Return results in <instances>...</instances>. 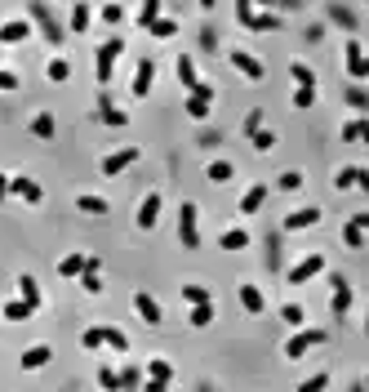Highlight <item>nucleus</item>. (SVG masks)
<instances>
[{"label":"nucleus","mask_w":369,"mask_h":392,"mask_svg":"<svg viewBox=\"0 0 369 392\" xmlns=\"http://www.w3.org/2000/svg\"><path fill=\"white\" fill-rule=\"evenodd\" d=\"M120 54H125V36H107V41L103 45H98V54H94V76H98V85H103V90H107V85H112V76H116V58Z\"/></svg>","instance_id":"1"},{"label":"nucleus","mask_w":369,"mask_h":392,"mask_svg":"<svg viewBox=\"0 0 369 392\" xmlns=\"http://www.w3.org/2000/svg\"><path fill=\"white\" fill-rule=\"evenodd\" d=\"M27 22H36V27H41V36H45L49 45H63V41H67V27L54 18V9H49V5H41V0L27 9Z\"/></svg>","instance_id":"2"},{"label":"nucleus","mask_w":369,"mask_h":392,"mask_svg":"<svg viewBox=\"0 0 369 392\" xmlns=\"http://www.w3.org/2000/svg\"><path fill=\"white\" fill-rule=\"evenodd\" d=\"M178 241L182 250H201V210H196V201H182L178 210Z\"/></svg>","instance_id":"3"},{"label":"nucleus","mask_w":369,"mask_h":392,"mask_svg":"<svg viewBox=\"0 0 369 392\" xmlns=\"http://www.w3.org/2000/svg\"><path fill=\"white\" fill-rule=\"evenodd\" d=\"M236 22L245 31H280V14H267V9H254V5H236Z\"/></svg>","instance_id":"4"},{"label":"nucleus","mask_w":369,"mask_h":392,"mask_svg":"<svg viewBox=\"0 0 369 392\" xmlns=\"http://www.w3.org/2000/svg\"><path fill=\"white\" fill-rule=\"evenodd\" d=\"M325 343H329L325 330H298V335L285 343V357H289V361H303L312 348H325Z\"/></svg>","instance_id":"5"},{"label":"nucleus","mask_w":369,"mask_h":392,"mask_svg":"<svg viewBox=\"0 0 369 392\" xmlns=\"http://www.w3.org/2000/svg\"><path fill=\"white\" fill-rule=\"evenodd\" d=\"M342 63H347V76H352V85H361V80L369 76V63H365L361 36H347V45H342Z\"/></svg>","instance_id":"6"},{"label":"nucleus","mask_w":369,"mask_h":392,"mask_svg":"<svg viewBox=\"0 0 369 392\" xmlns=\"http://www.w3.org/2000/svg\"><path fill=\"white\" fill-rule=\"evenodd\" d=\"M227 63H231V67H236V71H240V76H245V80H254V85H258V80H263V76H267V67H263V58H254V54H249V49H227Z\"/></svg>","instance_id":"7"},{"label":"nucleus","mask_w":369,"mask_h":392,"mask_svg":"<svg viewBox=\"0 0 369 392\" xmlns=\"http://www.w3.org/2000/svg\"><path fill=\"white\" fill-rule=\"evenodd\" d=\"M321 272H325V254H321V250H312L307 259L294 263L285 276H289V286H307V281H312V276H321Z\"/></svg>","instance_id":"8"},{"label":"nucleus","mask_w":369,"mask_h":392,"mask_svg":"<svg viewBox=\"0 0 369 392\" xmlns=\"http://www.w3.org/2000/svg\"><path fill=\"white\" fill-rule=\"evenodd\" d=\"M214 94H218L214 85H205V80H201V85H196V90L187 94V103H182V107H187V116H191V120H205V116H209V107H214Z\"/></svg>","instance_id":"9"},{"label":"nucleus","mask_w":369,"mask_h":392,"mask_svg":"<svg viewBox=\"0 0 369 392\" xmlns=\"http://www.w3.org/2000/svg\"><path fill=\"white\" fill-rule=\"evenodd\" d=\"M138 147H120V152H112V156H103V165H98V169H103V178H116V174H125V169L129 165H138Z\"/></svg>","instance_id":"10"},{"label":"nucleus","mask_w":369,"mask_h":392,"mask_svg":"<svg viewBox=\"0 0 369 392\" xmlns=\"http://www.w3.org/2000/svg\"><path fill=\"white\" fill-rule=\"evenodd\" d=\"M9 196H18L22 205H41L45 201V188L36 178H27V174H14V178H9Z\"/></svg>","instance_id":"11"},{"label":"nucleus","mask_w":369,"mask_h":392,"mask_svg":"<svg viewBox=\"0 0 369 392\" xmlns=\"http://www.w3.org/2000/svg\"><path fill=\"white\" fill-rule=\"evenodd\" d=\"M321 223V210L316 205H303V210H289L280 218V232H303V227H316Z\"/></svg>","instance_id":"12"},{"label":"nucleus","mask_w":369,"mask_h":392,"mask_svg":"<svg viewBox=\"0 0 369 392\" xmlns=\"http://www.w3.org/2000/svg\"><path fill=\"white\" fill-rule=\"evenodd\" d=\"M365 227H369V214L365 210L352 214L347 223H342V245H347V250H365Z\"/></svg>","instance_id":"13"},{"label":"nucleus","mask_w":369,"mask_h":392,"mask_svg":"<svg viewBox=\"0 0 369 392\" xmlns=\"http://www.w3.org/2000/svg\"><path fill=\"white\" fill-rule=\"evenodd\" d=\"M329 312H334V321L352 312V281L347 276H334V299H329Z\"/></svg>","instance_id":"14"},{"label":"nucleus","mask_w":369,"mask_h":392,"mask_svg":"<svg viewBox=\"0 0 369 392\" xmlns=\"http://www.w3.org/2000/svg\"><path fill=\"white\" fill-rule=\"evenodd\" d=\"M133 312H138L147 326H161V321H165L161 303H156V299H152V294H147V290H138V294H133Z\"/></svg>","instance_id":"15"},{"label":"nucleus","mask_w":369,"mask_h":392,"mask_svg":"<svg viewBox=\"0 0 369 392\" xmlns=\"http://www.w3.org/2000/svg\"><path fill=\"white\" fill-rule=\"evenodd\" d=\"M156 218H161V192H147V196H143V205H138V218H133V223H138L143 232H152V227H156Z\"/></svg>","instance_id":"16"},{"label":"nucleus","mask_w":369,"mask_h":392,"mask_svg":"<svg viewBox=\"0 0 369 392\" xmlns=\"http://www.w3.org/2000/svg\"><path fill=\"white\" fill-rule=\"evenodd\" d=\"M27 36H31L27 18H5V22H0V45H22Z\"/></svg>","instance_id":"17"},{"label":"nucleus","mask_w":369,"mask_h":392,"mask_svg":"<svg viewBox=\"0 0 369 392\" xmlns=\"http://www.w3.org/2000/svg\"><path fill=\"white\" fill-rule=\"evenodd\" d=\"M152 80H156V63H152V58H143V63H138V71H133L129 94H133V98H147V94H152Z\"/></svg>","instance_id":"18"},{"label":"nucleus","mask_w":369,"mask_h":392,"mask_svg":"<svg viewBox=\"0 0 369 392\" xmlns=\"http://www.w3.org/2000/svg\"><path fill=\"white\" fill-rule=\"evenodd\" d=\"M334 188H338V192H352V188H369V174H365L361 165H342L338 174H334Z\"/></svg>","instance_id":"19"},{"label":"nucleus","mask_w":369,"mask_h":392,"mask_svg":"<svg viewBox=\"0 0 369 392\" xmlns=\"http://www.w3.org/2000/svg\"><path fill=\"white\" fill-rule=\"evenodd\" d=\"M98 120H103V125H112V130H120V125H129V112H120L107 94H98Z\"/></svg>","instance_id":"20"},{"label":"nucleus","mask_w":369,"mask_h":392,"mask_svg":"<svg viewBox=\"0 0 369 392\" xmlns=\"http://www.w3.org/2000/svg\"><path fill=\"white\" fill-rule=\"evenodd\" d=\"M18 294H22V303H27L31 312H41V303H45V299H41V281H36L31 272H22V276H18Z\"/></svg>","instance_id":"21"},{"label":"nucleus","mask_w":369,"mask_h":392,"mask_svg":"<svg viewBox=\"0 0 369 392\" xmlns=\"http://www.w3.org/2000/svg\"><path fill=\"white\" fill-rule=\"evenodd\" d=\"M49 357H54V348H49V343H31L27 352H22V370H41V365H49Z\"/></svg>","instance_id":"22"},{"label":"nucleus","mask_w":369,"mask_h":392,"mask_svg":"<svg viewBox=\"0 0 369 392\" xmlns=\"http://www.w3.org/2000/svg\"><path fill=\"white\" fill-rule=\"evenodd\" d=\"M325 14H329V22H338V27L347 31V36H356V27H361V18H356V9H347V5H329Z\"/></svg>","instance_id":"23"},{"label":"nucleus","mask_w":369,"mask_h":392,"mask_svg":"<svg viewBox=\"0 0 369 392\" xmlns=\"http://www.w3.org/2000/svg\"><path fill=\"white\" fill-rule=\"evenodd\" d=\"M174 71H178V85L182 90H196V85H201V76H196V63H191V54H178V63H174Z\"/></svg>","instance_id":"24"},{"label":"nucleus","mask_w":369,"mask_h":392,"mask_svg":"<svg viewBox=\"0 0 369 392\" xmlns=\"http://www.w3.org/2000/svg\"><path fill=\"white\" fill-rule=\"evenodd\" d=\"M263 201H267V183H254V188L240 196V214H258V210H263Z\"/></svg>","instance_id":"25"},{"label":"nucleus","mask_w":369,"mask_h":392,"mask_svg":"<svg viewBox=\"0 0 369 392\" xmlns=\"http://www.w3.org/2000/svg\"><path fill=\"white\" fill-rule=\"evenodd\" d=\"M89 22H94V9L89 5H71V14H67V31H89Z\"/></svg>","instance_id":"26"},{"label":"nucleus","mask_w":369,"mask_h":392,"mask_svg":"<svg viewBox=\"0 0 369 392\" xmlns=\"http://www.w3.org/2000/svg\"><path fill=\"white\" fill-rule=\"evenodd\" d=\"M31 134H36V139H54V134H58V120H54V112H36L31 116Z\"/></svg>","instance_id":"27"},{"label":"nucleus","mask_w":369,"mask_h":392,"mask_svg":"<svg viewBox=\"0 0 369 392\" xmlns=\"http://www.w3.org/2000/svg\"><path fill=\"white\" fill-rule=\"evenodd\" d=\"M240 308H245V312H249V316H258V312H263V308H267V299H263V290H258V286H240Z\"/></svg>","instance_id":"28"},{"label":"nucleus","mask_w":369,"mask_h":392,"mask_svg":"<svg viewBox=\"0 0 369 392\" xmlns=\"http://www.w3.org/2000/svg\"><path fill=\"white\" fill-rule=\"evenodd\" d=\"M289 76H294V90H316V71L307 63H289Z\"/></svg>","instance_id":"29"},{"label":"nucleus","mask_w":369,"mask_h":392,"mask_svg":"<svg viewBox=\"0 0 369 392\" xmlns=\"http://www.w3.org/2000/svg\"><path fill=\"white\" fill-rule=\"evenodd\" d=\"M85 259H89V254H80V250L67 254V259H58V276H67V281L80 276V272H85Z\"/></svg>","instance_id":"30"},{"label":"nucleus","mask_w":369,"mask_h":392,"mask_svg":"<svg viewBox=\"0 0 369 392\" xmlns=\"http://www.w3.org/2000/svg\"><path fill=\"white\" fill-rule=\"evenodd\" d=\"M76 210L80 214H107V201H103V196H94V192H80L76 196Z\"/></svg>","instance_id":"31"},{"label":"nucleus","mask_w":369,"mask_h":392,"mask_svg":"<svg viewBox=\"0 0 369 392\" xmlns=\"http://www.w3.org/2000/svg\"><path fill=\"white\" fill-rule=\"evenodd\" d=\"M147 379H156V384H169V379H174V365H169L165 357H152V361H147Z\"/></svg>","instance_id":"32"},{"label":"nucleus","mask_w":369,"mask_h":392,"mask_svg":"<svg viewBox=\"0 0 369 392\" xmlns=\"http://www.w3.org/2000/svg\"><path fill=\"white\" fill-rule=\"evenodd\" d=\"M103 348H116V352H129V335L116 326H103Z\"/></svg>","instance_id":"33"},{"label":"nucleus","mask_w":369,"mask_h":392,"mask_svg":"<svg viewBox=\"0 0 369 392\" xmlns=\"http://www.w3.org/2000/svg\"><path fill=\"white\" fill-rule=\"evenodd\" d=\"M218 245H223V250H245V245H249V232H245V227H227L223 237H218Z\"/></svg>","instance_id":"34"},{"label":"nucleus","mask_w":369,"mask_h":392,"mask_svg":"<svg viewBox=\"0 0 369 392\" xmlns=\"http://www.w3.org/2000/svg\"><path fill=\"white\" fill-rule=\"evenodd\" d=\"M120 374V392H138L143 388V370L138 365H125V370H116Z\"/></svg>","instance_id":"35"},{"label":"nucleus","mask_w":369,"mask_h":392,"mask_svg":"<svg viewBox=\"0 0 369 392\" xmlns=\"http://www.w3.org/2000/svg\"><path fill=\"white\" fill-rule=\"evenodd\" d=\"M231 174H236V169H231V161H209V169H205L209 183H231Z\"/></svg>","instance_id":"36"},{"label":"nucleus","mask_w":369,"mask_h":392,"mask_svg":"<svg viewBox=\"0 0 369 392\" xmlns=\"http://www.w3.org/2000/svg\"><path fill=\"white\" fill-rule=\"evenodd\" d=\"M182 303H187V308H201V303H214V299H209L205 286H182Z\"/></svg>","instance_id":"37"},{"label":"nucleus","mask_w":369,"mask_h":392,"mask_svg":"<svg viewBox=\"0 0 369 392\" xmlns=\"http://www.w3.org/2000/svg\"><path fill=\"white\" fill-rule=\"evenodd\" d=\"M156 18H165V9H161V0H147V5L138 9V27H152Z\"/></svg>","instance_id":"38"},{"label":"nucleus","mask_w":369,"mask_h":392,"mask_svg":"<svg viewBox=\"0 0 369 392\" xmlns=\"http://www.w3.org/2000/svg\"><path fill=\"white\" fill-rule=\"evenodd\" d=\"M249 147H254V152H272V147H276V134H272V130H254V134H249Z\"/></svg>","instance_id":"39"},{"label":"nucleus","mask_w":369,"mask_h":392,"mask_svg":"<svg viewBox=\"0 0 369 392\" xmlns=\"http://www.w3.org/2000/svg\"><path fill=\"white\" fill-rule=\"evenodd\" d=\"M27 316H36V312H31L22 299H9V303H5V321H27Z\"/></svg>","instance_id":"40"},{"label":"nucleus","mask_w":369,"mask_h":392,"mask_svg":"<svg viewBox=\"0 0 369 392\" xmlns=\"http://www.w3.org/2000/svg\"><path fill=\"white\" fill-rule=\"evenodd\" d=\"M98 388H103V392H120V374L112 370V365H98Z\"/></svg>","instance_id":"41"},{"label":"nucleus","mask_w":369,"mask_h":392,"mask_svg":"<svg viewBox=\"0 0 369 392\" xmlns=\"http://www.w3.org/2000/svg\"><path fill=\"white\" fill-rule=\"evenodd\" d=\"M147 31H152L156 41H169V36H178V22H174V18H156V22H152V27H147Z\"/></svg>","instance_id":"42"},{"label":"nucleus","mask_w":369,"mask_h":392,"mask_svg":"<svg viewBox=\"0 0 369 392\" xmlns=\"http://www.w3.org/2000/svg\"><path fill=\"white\" fill-rule=\"evenodd\" d=\"M45 76H49V80H54V85H63V80L71 76V63H67V58H54V63H49V67H45Z\"/></svg>","instance_id":"43"},{"label":"nucleus","mask_w":369,"mask_h":392,"mask_svg":"<svg viewBox=\"0 0 369 392\" xmlns=\"http://www.w3.org/2000/svg\"><path fill=\"white\" fill-rule=\"evenodd\" d=\"M361 139H369V125L365 120H347L342 125V143H361Z\"/></svg>","instance_id":"44"},{"label":"nucleus","mask_w":369,"mask_h":392,"mask_svg":"<svg viewBox=\"0 0 369 392\" xmlns=\"http://www.w3.org/2000/svg\"><path fill=\"white\" fill-rule=\"evenodd\" d=\"M187 321H191L196 330H205L209 321H214V303H201V308H191V316H187Z\"/></svg>","instance_id":"45"},{"label":"nucleus","mask_w":369,"mask_h":392,"mask_svg":"<svg viewBox=\"0 0 369 392\" xmlns=\"http://www.w3.org/2000/svg\"><path fill=\"white\" fill-rule=\"evenodd\" d=\"M280 316H285V321H289L294 330H303V321H307V312H303V303H285V308H280Z\"/></svg>","instance_id":"46"},{"label":"nucleus","mask_w":369,"mask_h":392,"mask_svg":"<svg viewBox=\"0 0 369 392\" xmlns=\"http://www.w3.org/2000/svg\"><path fill=\"white\" fill-rule=\"evenodd\" d=\"M80 348H89V352L103 348V326H89V330H85V335H80Z\"/></svg>","instance_id":"47"},{"label":"nucleus","mask_w":369,"mask_h":392,"mask_svg":"<svg viewBox=\"0 0 369 392\" xmlns=\"http://www.w3.org/2000/svg\"><path fill=\"white\" fill-rule=\"evenodd\" d=\"M276 188H280V192H298V188H303V174H298V169H285V174L276 178Z\"/></svg>","instance_id":"48"},{"label":"nucleus","mask_w":369,"mask_h":392,"mask_svg":"<svg viewBox=\"0 0 369 392\" xmlns=\"http://www.w3.org/2000/svg\"><path fill=\"white\" fill-rule=\"evenodd\" d=\"M347 107H356V112H365V107H369V94L361 90V85H347Z\"/></svg>","instance_id":"49"},{"label":"nucleus","mask_w":369,"mask_h":392,"mask_svg":"<svg viewBox=\"0 0 369 392\" xmlns=\"http://www.w3.org/2000/svg\"><path fill=\"white\" fill-rule=\"evenodd\" d=\"M329 388V374L321 370V374H312V379H303V384H298V392H325Z\"/></svg>","instance_id":"50"},{"label":"nucleus","mask_w":369,"mask_h":392,"mask_svg":"<svg viewBox=\"0 0 369 392\" xmlns=\"http://www.w3.org/2000/svg\"><path fill=\"white\" fill-rule=\"evenodd\" d=\"M80 286H85V294H103V276H98V272H80Z\"/></svg>","instance_id":"51"},{"label":"nucleus","mask_w":369,"mask_h":392,"mask_svg":"<svg viewBox=\"0 0 369 392\" xmlns=\"http://www.w3.org/2000/svg\"><path fill=\"white\" fill-rule=\"evenodd\" d=\"M14 90H18V71L0 67V94H14Z\"/></svg>","instance_id":"52"},{"label":"nucleus","mask_w":369,"mask_h":392,"mask_svg":"<svg viewBox=\"0 0 369 392\" xmlns=\"http://www.w3.org/2000/svg\"><path fill=\"white\" fill-rule=\"evenodd\" d=\"M103 22H107V27H116V22H125V9H120V5H103Z\"/></svg>","instance_id":"53"},{"label":"nucleus","mask_w":369,"mask_h":392,"mask_svg":"<svg viewBox=\"0 0 369 392\" xmlns=\"http://www.w3.org/2000/svg\"><path fill=\"white\" fill-rule=\"evenodd\" d=\"M312 103H316V90H294V107H298V112L312 107Z\"/></svg>","instance_id":"54"},{"label":"nucleus","mask_w":369,"mask_h":392,"mask_svg":"<svg viewBox=\"0 0 369 392\" xmlns=\"http://www.w3.org/2000/svg\"><path fill=\"white\" fill-rule=\"evenodd\" d=\"M254 130H263V112H258V107L245 116V134H254Z\"/></svg>","instance_id":"55"},{"label":"nucleus","mask_w":369,"mask_h":392,"mask_svg":"<svg viewBox=\"0 0 369 392\" xmlns=\"http://www.w3.org/2000/svg\"><path fill=\"white\" fill-rule=\"evenodd\" d=\"M201 45H205V49H218V31L205 27V31H201Z\"/></svg>","instance_id":"56"},{"label":"nucleus","mask_w":369,"mask_h":392,"mask_svg":"<svg viewBox=\"0 0 369 392\" xmlns=\"http://www.w3.org/2000/svg\"><path fill=\"white\" fill-rule=\"evenodd\" d=\"M138 392H169V384H156V379H143Z\"/></svg>","instance_id":"57"},{"label":"nucleus","mask_w":369,"mask_h":392,"mask_svg":"<svg viewBox=\"0 0 369 392\" xmlns=\"http://www.w3.org/2000/svg\"><path fill=\"white\" fill-rule=\"evenodd\" d=\"M218 143H223V139H218L214 130H205V134H201V147H218Z\"/></svg>","instance_id":"58"},{"label":"nucleus","mask_w":369,"mask_h":392,"mask_svg":"<svg viewBox=\"0 0 369 392\" xmlns=\"http://www.w3.org/2000/svg\"><path fill=\"white\" fill-rule=\"evenodd\" d=\"M9 196V174H0V201Z\"/></svg>","instance_id":"59"},{"label":"nucleus","mask_w":369,"mask_h":392,"mask_svg":"<svg viewBox=\"0 0 369 392\" xmlns=\"http://www.w3.org/2000/svg\"><path fill=\"white\" fill-rule=\"evenodd\" d=\"M352 392H365V384H361V379H356V384H352Z\"/></svg>","instance_id":"60"},{"label":"nucleus","mask_w":369,"mask_h":392,"mask_svg":"<svg viewBox=\"0 0 369 392\" xmlns=\"http://www.w3.org/2000/svg\"><path fill=\"white\" fill-rule=\"evenodd\" d=\"M201 392H209V388H201Z\"/></svg>","instance_id":"61"}]
</instances>
